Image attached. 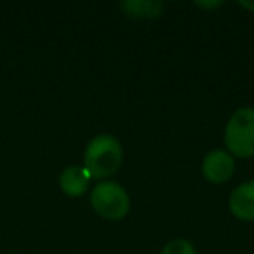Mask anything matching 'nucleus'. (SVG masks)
<instances>
[{"label": "nucleus", "instance_id": "nucleus-7", "mask_svg": "<svg viewBox=\"0 0 254 254\" xmlns=\"http://www.w3.org/2000/svg\"><path fill=\"white\" fill-rule=\"evenodd\" d=\"M122 9L127 16L134 19H155L164 14L162 2H152V0H127L122 4Z\"/></svg>", "mask_w": 254, "mask_h": 254}, {"label": "nucleus", "instance_id": "nucleus-6", "mask_svg": "<svg viewBox=\"0 0 254 254\" xmlns=\"http://www.w3.org/2000/svg\"><path fill=\"white\" fill-rule=\"evenodd\" d=\"M91 176L82 166H68L60 174V188L66 197L78 198L85 195L91 185Z\"/></svg>", "mask_w": 254, "mask_h": 254}, {"label": "nucleus", "instance_id": "nucleus-4", "mask_svg": "<svg viewBox=\"0 0 254 254\" xmlns=\"http://www.w3.org/2000/svg\"><path fill=\"white\" fill-rule=\"evenodd\" d=\"M200 171L204 180L211 185H223L235 173V159L226 150H211L209 153H205Z\"/></svg>", "mask_w": 254, "mask_h": 254}, {"label": "nucleus", "instance_id": "nucleus-1", "mask_svg": "<svg viewBox=\"0 0 254 254\" xmlns=\"http://www.w3.org/2000/svg\"><path fill=\"white\" fill-rule=\"evenodd\" d=\"M124 160V148L113 134H98L87 143L84 152V169L91 180H110L120 169Z\"/></svg>", "mask_w": 254, "mask_h": 254}, {"label": "nucleus", "instance_id": "nucleus-8", "mask_svg": "<svg viewBox=\"0 0 254 254\" xmlns=\"http://www.w3.org/2000/svg\"><path fill=\"white\" fill-rule=\"evenodd\" d=\"M160 254H197L195 246L187 239H174L162 247Z\"/></svg>", "mask_w": 254, "mask_h": 254}, {"label": "nucleus", "instance_id": "nucleus-2", "mask_svg": "<svg viewBox=\"0 0 254 254\" xmlns=\"http://www.w3.org/2000/svg\"><path fill=\"white\" fill-rule=\"evenodd\" d=\"M225 150L233 159L254 157V108L242 106L232 113L223 132Z\"/></svg>", "mask_w": 254, "mask_h": 254}, {"label": "nucleus", "instance_id": "nucleus-9", "mask_svg": "<svg viewBox=\"0 0 254 254\" xmlns=\"http://www.w3.org/2000/svg\"><path fill=\"white\" fill-rule=\"evenodd\" d=\"M195 5L202 9H216L221 5V2H195Z\"/></svg>", "mask_w": 254, "mask_h": 254}, {"label": "nucleus", "instance_id": "nucleus-5", "mask_svg": "<svg viewBox=\"0 0 254 254\" xmlns=\"http://www.w3.org/2000/svg\"><path fill=\"white\" fill-rule=\"evenodd\" d=\"M228 209L240 221H254V181H246L232 190Z\"/></svg>", "mask_w": 254, "mask_h": 254}, {"label": "nucleus", "instance_id": "nucleus-10", "mask_svg": "<svg viewBox=\"0 0 254 254\" xmlns=\"http://www.w3.org/2000/svg\"><path fill=\"white\" fill-rule=\"evenodd\" d=\"M239 5L242 9H247V11L254 12V2H239Z\"/></svg>", "mask_w": 254, "mask_h": 254}, {"label": "nucleus", "instance_id": "nucleus-3", "mask_svg": "<svg viewBox=\"0 0 254 254\" xmlns=\"http://www.w3.org/2000/svg\"><path fill=\"white\" fill-rule=\"evenodd\" d=\"M91 207L99 218L106 221H120L131 211V197L117 181H98L89 195Z\"/></svg>", "mask_w": 254, "mask_h": 254}]
</instances>
